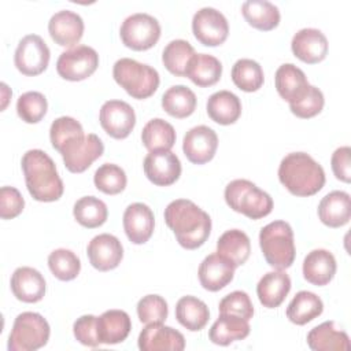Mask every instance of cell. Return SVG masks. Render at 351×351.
Returning <instances> with one entry per match:
<instances>
[{
  "label": "cell",
  "mask_w": 351,
  "mask_h": 351,
  "mask_svg": "<svg viewBox=\"0 0 351 351\" xmlns=\"http://www.w3.org/2000/svg\"><path fill=\"white\" fill-rule=\"evenodd\" d=\"M165 222L173 230L178 244L186 250L202 247L211 232V218L188 199H177L165 208Z\"/></svg>",
  "instance_id": "obj_1"
},
{
  "label": "cell",
  "mask_w": 351,
  "mask_h": 351,
  "mask_svg": "<svg viewBox=\"0 0 351 351\" xmlns=\"http://www.w3.org/2000/svg\"><path fill=\"white\" fill-rule=\"evenodd\" d=\"M29 193L37 202H56L62 197L64 186L58 174L55 162L43 149H29L21 160Z\"/></svg>",
  "instance_id": "obj_2"
},
{
  "label": "cell",
  "mask_w": 351,
  "mask_h": 351,
  "mask_svg": "<svg viewBox=\"0 0 351 351\" xmlns=\"http://www.w3.org/2000/svg\"><path fill=\"white\" fill-rule=\"evenodd\" d=\"M280 182L295 196H313L325 185V171L306 152H291L278 166Z\"/></svg>",
  "instance_id": "obj_3"
},
{
  "label": "cell",
  "mask_w": 351,
  "mask_h": 351,
  "mask_svg": "<svg viewBox=\"0 0 351 351\" xmlns=\"http://www.w3.org/2000/svg\"><path fill=\"white\" fill-rule=\"evenodd\" d=\"M259 245L266 262L277 269L285 270L295 261L293 230L285 221H273L259 232Z\"/></svg>",
  "instance_id": "obj_4"
},
{
  "label": "cell",
  "mask_w": 351,
  "mask_h": 351,
  "mask_svg": "<svg viewBox=\"0 0 351 351\" xmlns=\"http://www.w3.org/2000/svg\"><path fill=\"white\" fill-rule=\"evenodd\" d=\"M112 77L128 95L138 100L152 96L160 82L159 73L154 67L130 58H121L114 63Z\"/></svg>",
  "instance_id": "obj_5"
},
{
  "label": "cell",
  "mask_w": 351,
  "mask_h": 351,
  "mask_svg": "<svg viewBox=\"0 0 351 351\" xmlns=\"http://www.w3.org/2000/svg\"><path fill=\"white\" fill-rule=\"evenodd\" d=\"M225 202L236 213L250 219H261L273 210L271 196L259 189L254 182L237 178L230 181L225 188Z\"/></svg>",
  "instance_id": "obj_6"
},
{
  "label": "cell",
  "mask_w": 351,
  "mask_h": 351,
  "mask_svg": "<svg viewBox=\"0 0 351 351\" xmlns=\"http://www.w3.org/2000/svg\"><path fill=\"white\" fill-rule=\"evenodd\" d=\"M51 328L48 321L38 313H21L8 336L10 351H34L48 343Z\"/></svg>",
  "instance_id": "obj_7"
},
{
  "label": "cell",
  "mask_w": 351,
  "mask_h": 351,
  "mask_svg": "<svg viewBox=\"0 0 351 351\" xmlns=\"http://www.w3.org/2000/svg\"><path fill=\"white\" fill-rule=\"evenodd\" d=\"M64 166L71 173H82L104 152V144L95 133L69 138L59 149Z\"/></svg>",
  "instance_id": "obj_8"
},
{
  "label": "cell",
  "mask_w": 351,
  "mask_h": 351,
  "mask_svg": "<svg viewBox=\"0 0 351 351\" xmlns=\"http://www.w3.org/2000/svg\"><path fill=\"white\" fill-rule=\"evenodd\" d=\"M119 36L125 47L133 51H147L158 43L160 25L152 15L136 12L122 22Z\"/></svg>",
  "instance_id": "obj_9"
},
{
  "label": "cell",
  "mask_w": 351,
  "mask_h": 351,
  "mask_svg": "<svg viewBox=\"0 0 351 351\" xmlns=\"http://www.w3.org/2000/svg\"><path fill=\"white\" fill-rule=\"evenodd\" d=\"M99 66L97 52L88 45H77L62 52L56 62L58 74L67 81H82Z\"/></svg>",
  "instance_id": "obj_10"
},
{
  "label": "cell",
  "mask_w": 351,
  "mask_h": 351,
  "mask_svg": "<svg viewBox=\"0 0 351 351\" xmlns=\"http://www.w3.org/2000/svg\"><path fill=\"white\" fill-rule=\"evenodd\" d=\"M51 52L47 43L38 34L25 36L15 49V67L29 77H34L47 70Z\"/></svg>",
  "instance_id": "obj_11"
},
{
  "label": "cell",
  "mask_w": 351,
  "mask_h": 351,
  "mask_svg": "<svg viewBox=\"0 0 351 351\" xmlns=\"http://www.w3.org/2000/svg\"><path fill=\"white\" fill-rule=\"evenodd\" d=\"M192 32L200 44L217 47L228 38L229 23L221 11L213 7H203L192 18Z\"/></svg>",
  "instance_id": "obj_12"
},
{
  "label": "cell",
  "mask_w": 351,
  "mask_h": 351,
  "mask_svg": "<svg viewBox=\"0 0 351 351\" xmlns=\"http://www.w3.org/2000/svg\"><path fill=\"white\" fill-rule=\"evenodd\" d=\"M99 121L108 136L122 140L132 133L136 114L133 107L123 100H107L100 108Z\"/></svg>",
  "instance_id": "obj_13"
},
{
  "label": "cell",
  "mask_w": 351,
  "mask_h": 351,
  "mask_svg": "<svg viewBox=\"0 0 351 351\" xmlns=\"http://www.w3.org/2000/svg\"><path fill=\"white\" fill-rule=\"evenodd\" d=\"M217 147L218 136L206 125L189 129L182 140V151L186 159L195 165H204L210 162L217 152Z\"/></svg>",
  "instance_id": "obj_14"
},
{
  "label": "cell",
  "mask_w": 351,
  "mask_h": 351,
  "mask_svg": "<svg viewBox=\"0 0 351 351\" xmlns=\"http://www.w3.org/2000/svg\"><path fill=\"white\" fill-rule=\"evenodd\" d=\"M86 255L96 270L108 271L118 267L121 263L123 258V247L114 234L101 233L89 241Z\"/></svg>",
  "instance_id": "obj_15"
},
{
  "label": "cell",
  "mask_w": 351,
  "mask_h": 351,
  "mask_svg": "<svg viewBox=\"0 0 351 351\" xmlns=\"http://www.w3.org/2000/svg\"><path fill=\"white\" fill-rule=\"evenodd\" d=\"M144 173L158 186H169L181 176V162L171 151L149 152L144 158Z\"/></svg>",
  "instance_id": "obj_16"
},
{
  "label": "cell",
  "mask_w": 351,
  "mask_h": 351,
  "mask_svg": "<svg viewBox=\"0 0 351 351\" xmlns=\"http://www.w3.org/2000/svg\"><path fill=\"white\" fill-rule=\"evenodd\" d=\"M141 351H182L185 348L184 335L163 322L147 324L138 335Z\"/></svg>",
  "instance_id": "obj_17"
},
{
  "label": "cell",
  "mask_w": 351,
  "mask_h": 351,
  "mask_svg": "<svg viewBox=\"0 0 351 351\" xmlns=\"http://www.w3.org/2000/svg\"><path fill=\"white\" fill-rule=\"evenodd\" d=\"M293 55L304 63L314 64L326 58L328 40L325 34L314 27H304L295 33L291 41Z\"/></svg>",
  "instance_id": "obj_18"
},
{
  "label": "cell",
  "mask_w": 351,
  "mask_h": 351,
  "mask_svg": "<svg viewBox=\"0 0 351 351\" xmlns=\"http://www.w3.org/2000/svg\"><path fill=\"white\" fill-rule=\"evenodd\" d=\"M155 226L152 210L144 203H132L123 213V230L133 244L147 243Z\"/></svg>",
  "instance_id": "obj_19"
},
{
  "label": "cell",
  "mask_w": 351,
  "mask_h": 351,
  "mask_svg": "<svg viewBox=\"0 0 351 351\" xmlns=\"http://www.w3.org/2000/svg\"><path fill=\"white\" fill-rule=\"evenodd\" d=\"M48 32L58 45L73 47L84 34V21L77 12L62 10L51 16L48 22Z\"/></svg>",
  "instance_id": "obj_20"
},
{
  "label": "cell",
  "mask_w": 351,
  "mask_h": 351,
  "mask_svg": "<svg viewBox=\"0 0 351 351\" xmlns=\"http://www.w3.org/2000/svg\"><path fill=\"white\" fill-rule=\"evenodd\" d=\"M10 284L14 296L25 303L40 302L44 298L47 289L43 274L29 266H21L15 269Z\"/></svg>",
  "instance_id": "obj_21"
},
{
  "label": "cell",
  "mask_w": 351,
  "mask_h": 351,
  "mask_svg": "<svg viewBox=\"0 0 351 351\" xmlns=\"http://www.w3.org/2000/svg\"><path fill=\"white\" fill-rule=\"evenodd\" d=\"M234 269L236 267L229 261L217 252L210 254L202 261L199 266V281L204 289L217 292L225 288L233 280Z\"/></svg>",
  "instance_id": "obj_22"
},
{
  "label": "cell",
  "mask_w": 351,
  "mask_h": 351,
  "mask_svg": "<svg viewBox=\"0 0 351 351\" xmlns=\"http://www.w3.org/2000/svg\"><path fill=\"white\" fill-rule=\"evenodd\" d=\"M274 82L278 95L289 104L299 101L310 88L303 70L292 63H284L277 69Z\"/></svg>",
  "instance_id": "obj_23"
},
{
  "label": "cell",
  "mask_w": 351,
  "mask_h": 351,
  "mask_svg": "<svg viewBox=\"0 0 351 351\" xmlns=\"http://www.w3.org/2000/svg\"><path fill=\"white\" fill-rule=\"evenodd\" d=\"M336 259L324 248L310 251L303 261V277L313 285L322 287L332 281L336 274Z\"/></svg>",
  "instance_id": "obj_24"
},
{
  "label": "cell",
  "mask_w": 351,
  "mask_h": 351,
  "mask_svg": "<svg viewBox=\"0 0 351 351\" xmlns=\"http://www.w3.org/2000/svg\"><path fill=\"white\" fill-rule=\"evenodd\" d=\"M318 217L329 228H340L348 223L351 217L350 195L344 191H332L318 204Z\"/></svg>",
  "instance_id": "obj_25"
},
{
  "label": "cell",
  "mask_w": 351,
  "mask_h": 351,
  "mask_svg": "<svg viewBox=\"0 0 351 351\" xmlns=\"http://www.w3.org/2000/svg\"><path fill=\"white\" fill-rule=\"evenodd\" d=\"M132 321L123 310H107L97 317V337L100 344L122 343L130 333Z\"/></svg>",
  "instance_id": "obj_26"
},
{
  "label": "cell",
  "mask_w": 351,
  "mask_h": 351,
  "mask_svg": "<svg viewBox=\"0 0 351 351\" xmlns=\"http://www.w3.org/2000/svg\"><path fill=\"white\" fill-rule=\"evenodd\" d=\"M291 291V278L284 270L266 273L256 285V295L263 307H278Z\"/></svg>",
  "instance_id": "obj_27"
},
{
  "label": "cell",
  "mask_w": 351,
  "mask_h": 351,
  "mask_svg": "<svg viewBox=\"0 0 351 351\" xmlns=\"http://www.w3.org/2000/svg\"><path fill=\"white\" fill-rule=\"evenodd\" d=\"M307 344L314 351H348L350 339L333 321H325L307 333Z\"/></svg>",
  "instance_id": "obj_28"
},
{
  "label": "cell",
  "mask_w": 351,
  "mask_h": 351,
  "mask_svg": "<svg viewBox=\"0 0 351 351\" xmlns=\"http://www.w3.org/2000/svg\"><path fill=\"white\" fill-rule=\"evenodd\" d=\"M250 330L251 328L247 319L234 314H219L208 330V337L214 344L229 346L233 341L245 339Z\"/></svg>",
  "instance_id": "obj_29"
},
{
  "label": "cell",
  "mask_w": 351,
  "mask_h": 351,
  "mask_svg": "<svg viewBox=\"0 0 351 351\" xmlns=\"http://www.w3.org/2000/svg\"><path fill=\"white\" fill-rule=\"evenodd\" d=\"M250 237L240 229L226 230L217 241V254L229 261L234 267L244 265L250 258Z\"/></svg>",
  "instance_id": "obj_30"
},
{
  "label": "cell",
  "mask_w": 351,
  "mask_h": 351,
  "mask_svg": "<svg viewBox=\"0 0 351 351\" xmlns=\"http://www.w3.org/2000/svg\"><path fill=\"white\" fill-rule=\"evenodd\" d=\"M208 117L219 125H232L241 115V101L230 90L213 93L206 104Z\"/></svg>",
  "instance_id": "obj_31"
},
{
  "label": "cell",
  "mask_w": 351,
  "mask_h": 351,
  "mask_svg": "<svg viewBox=\"0 0 351 351\" xmlns=\"http://www.w3.org/2000/svg\"><path fill=\"white\" fill-rule=\"evenodd\" d=\"M185 75L197 86L215 85L222 75L221 62L208 53H195L188 63Z\"/></svg>",
  "instance_id": "obj_32"
},
{
  "label": "cell",
  "mask_w": 351,
  "mask_h": 351,
  "mask_svg": "<svg viewBox=\"0 0 351 351\" xmlns=\"http://www.w3.org/2000/svg\"><path fill=\"white\" fill-rule=\"evenodd\" d=\"M241 14L248 25L263 32H269L277 27L281 19L277 5L267 0L244 1L241 5Z\"/></svg>",
  "instance_id": "obj_33"
},
{
  "label": "cell",
  "mask_w": 351,
  "mask_h": 351,
  "mask_svg": "<svg viewBox=\"0 0 351 351\" xmlns=\"http://www.w3.org/2000/svg\"><path fill=\"white\" fill-rule=\"evenodd\" d=\"M176 318L188 330L199 332L207 325L210 311L203 300L195 296H182L176 304Z\"/></svg>",
  "instance_id": "obj_34"
},
{
  "label": "cell",
  "mask_w": 351,
  "mask_h": 351,
  "mask_svg": "<svg viewBox=\"0 0 351 351\" xmlns=\"http://www.w3.org/2000/svg\"><path fill=\"white\" fill-rule=\"evenodd\" d=\"M324 311V303L319 296L310 291L298 292L287 307V317L292 324L306 325L319 317Z\"/></svg>",
  "instance_id": "obj_35"
},
{
  "label": "cell",
  "mask_w": 351,
  "mask_h": 351,
  "mask_svg": "<svg viewBox=\"0 0 351 351\" xmlns=\"http://www.w3.org/2000/svg\"><path fill=\"white\" fill-rule=\"evenodd\" d=\"M141 141L149 152L170 151L176 143V130L167 121L154 118L143 128Z\"/></svg>",
  "instance_id": "obj_36"
},
{
  "label": "cell",
  "mask_w": 351,
  "mask_h": 351,
  "mask_svg": "<svg viewBox=\"0 0 351 351\" xmlns=\"http://www.w3.org/2000/svg\"><path fill=\"white\" fill-rule=\"evenodd\" d=\"M162 107L174 118H186L196 108V95L185 85H173L163 93Z\"/></svg>",
  "instance_id": "obj_37"
},
{
  "label": "cell",
  "mask_w": 351,
  "mask_h": 351,
  "mask_svg": "<svg viewBox=\"0 0 351 351\" xmlns=\"http://www.w3.org/2000/svg\"><path fill=\"white\" fill-rule=\"evenodd\" d=\"M73 215L81 226L95 229L107 221L108 210L106 203L99 197L84 196L74 203Z\"/></svg>",
  "instance_id": "obj_38"
},
{
  "label": "cell",
  "mask_w": 351,
  "mask_h": 351,
  "mask_svg": "<svg viewBox=\"0 0 351 351\" xmlns=\"http://www.w3.org/2000/svg\"><path fill=\"white\" fill-rule=\"evenodd\" d=\"M195 53V48L186 40L177 38L165 47L162 52V62L173 75L184 77L188 63Z\"/></svg>",
  "instance_id": "obj_39"
},
{
  "label": "cell",
  "mask_w": 351,
  "mask_h": 351,
  "mask_svg": "<svg viewBox=\"0 0 351 351\" xmlns=\"http://www.w3.org/2000/svg\"><path fill=\"white\" fill-rule=\"evenodd\" d=\"M232 81L244 92H255L263 85V70L256 60L239 59L232 67Z\"/></svg>",
  "instance_id": "obj_40"
},
{
  "label": "cell",
  "mask_w": 351,
  "mask_h": 351,
  "mask_svg": "<svg viewBox=\"0 0 351 351\" xmlns=\"http://www.w3.org/2000/svg\"><path fill=\"white\" fill-rule=\"evenodd\" d=\"M48 266L58 280L71 281L80 274L81 261L71 250L58 248L48 255Z\"/></svg>",
  "instance_id": "obj_41"
},
{
  "label": "cell",
  "mask_w": 351,
  "mask_h": 351,
  "mask_svg": "<svg viewBox=\"0 0 351 351\" xmlns=\"http://www.w3.org/2000/svg\"><path fill=\"white\" fill-rule=\"evenodd\" d=\"M95 186L107 195H118L126 188V174L122 167L114 163L101 165L93 176Z\"/></svg>",
  "instance_id": "obj_42"
},
{
  "label": "cell",
  "mask_w": 351,
  "mask_h": 351,
  "mask_svg": "<svg viewBox=\"0 0 351 351\" xmlns=\"http://www.w3.org/2000/svg\"><path fill=\"white\" fill-rule=\"evenodd\" d=\"M48 103L45 96L37 90L22 93L16 101V112L26 123H37L47 114Z\"/></svg>",
  "instance_id": "obj_43"
},
{
  "label": "cell",
  "mask_w": 351,
  "mask_h": 351,
  "mask_svg": "<svg viewBox=\"0 0 351 351\" xmlns=\"http://www.w3.org/2000/svg\"><path fill=\"white\" fill-rule=\"evenodd\" d=\"M169 314L166 300L159 295L143 296L137 303V315L143 324L165 322Z\"/></svg>",
  "instance_id": "obj_44"
},
{
  "label": "cell",
  "mask_w": 351,
  "mask_h": 351,
  "mask_svg": "<svg viewBox=\"0 0 351 351\" xmlns=\"http://www.w3.org/2000/svg\"><path fill=\"white\" fill-rule=\"evenodd\" d=\"M81 134H84L82 125L71 117H59L49 128V140L56 151H59L69 138Z\"/></svg>",
  "instance_id": "obj_45"
},
{
  "label": "cell",
  "mask_w": 351,
  "mask_h": 351,
  "mask_svg": "<svg viewBox=\"0 0 351 351\" xmlns=\"http://www.w3.org/2000/svg\"><path fill=\"white\" fill-rule=\"evenodd\" d=\"M219 314H234L247 321L254 315V306L247 292L233 291L219 302Z\"/></svg>",
  "instance_id": "obj_46"
},
{
  "label": "cell",
  "mask_w": 351,
  "mask_h": 351,
  "mask_svg": "<svg viewBox=\"0 0 351 351\" xmlns=\"http://www.w3.org/2000/svg\"><path fill=\"white\" fill-rule=\"evenodd\" d=\"M324 104H325V99L322 92L317 86L310 85L307 93L299 101L289 104V108L292 114L296 115L298 118L307 119L318 115L322 111Z\"/></svg>",
  "instance_id": "obj_47"
},
{
  "label": "cell",
  "mask_w": 351,
  "mask_h": 351,
  "mask_svg": "<svg viewBox=\"0 0 351 351\" xmlns=\"http://www.w3.org/2000/svg\"><path fill=\"white\" fill-rule=\"evenodd\" d=\"M25 207V199L14 186H1L0 189V217L12 219L18 217Z\"/></svg>",
  "instance_id": "obj_48"
},
{
  "label": "cell",
  "mask_w": 351,
  "mask_h": 351,
  "mask_svg": "<svg viewBox=\"0 0 351 351\" xmlns=\"http://www.w3.org/2000/svg\"><path fill=\"white\" fill-rule=\"evenodd\" d=\"M75 339L88 347H97L100 344L97 337V317L92 314L81 315L73 325Z\"/></svg>",
  "instance_id": "obj_49"
},
{
  "label": "cell",
  "mask_w": 351,
  "mask_h": 351,
  "mask_svg": "<svg viewBox=\"0 0 351 351\" xmlns=\"http://www.w3.org/2000/svg\"><path fill=\"white\" fill-rule=\"evenodd\" d=\"M351 149L348 145L337 148L330 158V166L335 177L343 182H350L351 180Z\"/></svg>",
  "instance_id": "obj_50"
}]
</instances>
